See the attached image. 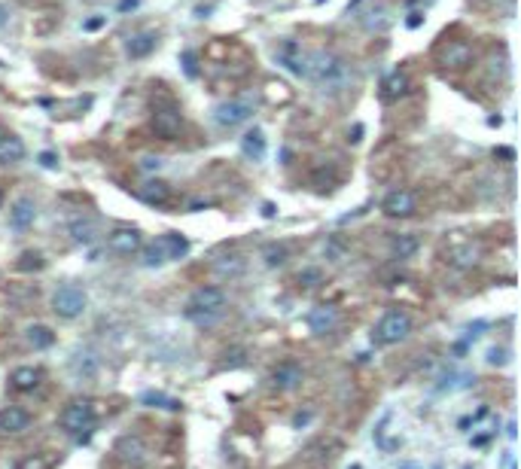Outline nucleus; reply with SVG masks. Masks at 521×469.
<instances>
[{
	"instance_id": "obj_11",
	"label": "nucleus",
	"mask_w": 521,
	"mask_h": 469,
	"mask_svg": "<svg viewBox=\"0 0 521 469\" xmlns=\"http://www.w3.org/2000/svg\"><path fill=\"white\" fill-rule=\"evenodd\" d=\"M308 326H311V333H317V335L333 333V329L338 326V308L335 305H317V308H311Z\"/></svg>"
},
{
	"instance_id": "obj_6",
	"label": "nucleus",
	"mask_w": 521,
	"mask_h": 469,
	"mask_svg": "<svg viewBox=\"0 0 521 469\" xmlns=\"http://www.w3.org/2000/svg\"><path fill=\"white\" fill-rule=\"evenodd\" d=\"M250 116H253V104L247 98H232L214 107V122L219 128H235V125L247 122Z\"/></svg>"
},
{
	"instance_id": "obj_37",
	"label": "nucleus",
	"mask_w": 521,
	"mask_h": 469,
	"mask_svg": "<svg viewBox=\"0 0 521 469\" xmlns=\"http://www.w3.org/2000/svg\"><path fill=\"white\" fill-rule=\"evenodd\" d=\"M37 159H40L43 168H55V165H58V159H55V153H40Z\"/></svg>"
},
{
	"instance_id": "obj_8",
	"label": "nucleus",
	"mask_w": 521,
	"mask_h": 469,
	"mask_svg": "<svg viewBox=\"0 0 521 469\" xmlns=\"http://www.w3.org/2000/svg\"><path fill=\"white\" fill-rule=\"evenodd\" d=\"M141 232L137 229H116L113 235L107 238V250L110 253H119V256H131L141 250Z\"/></svg>"
},
{
	"instance_id": "obj_20",
	"label": "nucleus",
	"mask_w": 521,
	"mask_h": 469,
	"mask_svg": "<svg viewBox=\"0 0 521 469\" xmlns=\"http://www.w3.org/2000/svg\"><path fill=\"white\" fill-rule=\"evenodd\" d=\"M116 454L122 457L125 463H131V466H141V463H143V442H141V439H137V436H125L122 442H119Z\"/></svg>"
},
{
	"instance_id": "obj_14",
	"label": "nucleus",
	"mask_w": 521,
	"mask_h": 469,
	"mask_svg": "<svg viewBox=\"0 0 521 469\" xmlns=\"http://www.w3.org/2000/svg\"><path fill=\"white\" fill-rule=\"evenodd\" d=\"M442 64L445 68H454V70H463L466 64H472V46L463 40L448 43V49L442 52Z\"/></svg>"
},
{
	"instance_id": "obj_19",
	"label": "nucleus",
	"mask_w": 521,
	"mask_h": 469,
	"mask_svg": "<svg viewBox=\"0 0 521 469\" xmlns=\"http://www.w3.org/2000/svg\"><path fill=\"white\" fill-rule=\"evenodd\" d=\"M244 269H247V262H244V256H238V253H226L214 262V271L219 278H238V274H244Z\"/></svg>"
},
{
	"instance_id": "obj_5",
	"label": "nucleus",
	"mask_w": 521,
	"mask_h": 469,
	"mask_svg": "<svg viewBox=\"0 0 521 469\" xmlns=\"http://www.w3.org/2000/svg\"><path fill=\"white\" fill-rule=\"evenodd\" d=\"M52 311L64 320H73L86 311V293H82L77 283H64V287L55 290L52 296Z\"/></svg>"
},
{
	"instance_id": "obj_32",
	"label": "nucleus",
	"mask_w": 521,
	"mask_h": 469,
	"mask_svg": "<svg viewBox=\"0 0 521 469\" xmlns=\"http://www.w3.org/2000/svg\"><path fill=\"white\" fill-rule=\"evenodd\" d=\"M299 283L305 290H314V287H320V283H323V271L320 269H302L299 271Z\"/></svg>"
},
{
	"instance_id": "obj_31",
	"label": "nucleus",
	"mask_w": 521,
	"mask_h": 469,
	"mask_svg": "<svg viewBox=\"0 0 521 469\" xmlns=\"http://www.w3.org/2000/svg\"><path fill=\"white\" fill-rule=\"evenodd\" d=\"M287 256H290V250L283 244H271L269 250H265V265H269V269H274V265H283V262H287Z\"/></svg>"
},
{
	"instance_id": "obj_27",
	"label": "nucleus",
	"mask_w": 521,
	"mask_h": 469,
	"mask_svg": "<svg viewBox=\"0 0 521 469\" xmlns=\"http://www.w3.org/2000/svg\"><path fill=\"white\" fill-rule=\"evenodd\" d=\"M25 155V143L18 137H4L0 141V162H18Z\"/></svg>"
},
{
	"instance_id": "obj_26",
	"label": "nucleus",
	"mask_w": 521,
	"mask_h": 469,
	"mask_svg": "<svg viewBox=\"0 0 521 469\" xmlns=\"http://www.w3.org/2000/svg\"><path fill=\"white\" fill-rule=\"evenodd\" d=\"M418 247H420L418 235H399L397 241H393V256H397V259H409V256L418 253Z\"/></svg>"
},
{
	"instance_id": "obj_25",
	"label": "nucleus",
	"mask_w": 521,
	"mask_h": 469,
	"mask_svg": "<svg viewBox=\"0 0 521 469\" xmlns=\"http://www.w3.org/2000/svg\"><path fill=\"white\" fill-rule=\"evenodd\" d=\"M363 25H366V31H384V27L390 25L387 9H384V6H369V9H366V15H363Z\"/></svg>"
},
{
	"instance_id": "obj_40",
	"label": "nucleus",
	"mask_w": 521,
	"mask_h": 469,
	"mask_svg": "<svg viewBox=\"0 0 521 469\" xmlns=\"http://www.w3.org/2000/svg\"><path fill=\"white\" fill-rule=\"evenodd\" d=\"M137 4V0H122V4H119V9H131Z\"/></svg>"
},
{
	"instance_id": "obj_29",
	"label": "nucleus",
	"mask_w": 521,
	"mask_h": 469,
	"mask_svg": "<svg viewBox=\"0 0 521 469\" xmlns=\"http://www.w3.org/2000/svg\"><path fill=\"white\" fill-rule=\"evenodd\" d=\"M141 198L150 201V205H165V201H168V186L159 183V180H153V183H146V186L141 189Z\"/></svg>"
},
{
	"instance_id": "obj_38",
	"label": "nucleus",
	"mask_w": 521,
	"mask_h": 469,
	"mask_svg": "<svg viewBox=\"0 0 521 469\" xmlns=\"http://www.w3.org/2000/svg\"><path fill=\"white\" fill-rule=\"evenodd\" d=\"M143 168H146V171H159V168H162V159H159V155H155V159H153V155H146V159H143Z\"/></svg>"
},
{
	"instance_id": "obj_34",
	"label": "nucleus",
	"mask_w": 521,
	"mask_h": 469,
	"mask_svg": "<svg viewBox=\"0 0 521 469\" xmlns=\"http://www.w3.org/2000/svg\"><path fill=\"white\" fill-rule=\"evenodd\" d=\"M18 469H49V461H40V457H27V461L18 463Z\"/></svg>"
},
{
	"instance_id": "obj_18",
	"label": "nucleus",
	"mask_w": 521,
	"mask_h": 469,
	"mask_svg": "<svg viewBox=\"0 0 521 469\" xmlns=\"http://www.w3.org/2000/svg\"><path fill=\"white\" fill-rule=\"evenodd\" d=\"M40 369H34V366H18V369H13V375H9V384H13L15 390H34L37 384H40Z\"/></svg>"
},
{
	"instance_id": "obj_3",
	"label": "nucleus",
	"mask_w": 521,
	"mask_h": 469,
	"mask_svg": "<svg viewBox=\"0 0 521 469\" xmlns=\"http://www.w3.org/2000/svg\"><path fill=\"white\" fill-rule=\"evenodd\" d=\"M61 427L77 439V442H89L91 430H95V409L89 399H73L67 409L61 411Z\"/></svg>"
},
{
	"instance_id": "obj_13",
	"label": "nucleus",
	"mask_w": 521,
	"mask_h": 469,
	"mask_svg": "<svg viewBox=\"0 0 521 469\" xmlns=\"http://www.w3.org/2000/svg\"><path fill=\"white\" fill-rule=\"evenodd\" d=\"M31 427V415H27L25 409L18 406H6L0 411V433H25V430Z\"/></svg>"
},
{
	"instance_id": "obj_15",
	"label": "nucleus",
	"mask_w": 521,
	"mask_h": 469,
	"mask_svg": "<svg viewBox=\"0 0 521 469\" xmlns=\"http://www.w3.org/2000/svg\"><path fill=\"white\" fill-rule=\"evenodd\" d=\"M34 217H37V207H34V198H27V195H22L9 207V226L13 229H27L34 223Z\"/></svg>"
},
{
	"instance_id": "obj_22",
	"label": "nucleus",
	"mask_w": 521,
	"mask_h": 469,
	"mask_svg": "<svg viewBox=\"0 0 521 469\" xmlns=\"http://www.w3.org/2000/svg\"><path fill=\"white\" fill-rule=\"evenodd\" d=\"M241 150H244L247 159H253V162L265 159V134L259 131V128L247 131V134H244V141H241Z\"/></svg>"
},
{
	"instance_id": "obj_21",
	"label": "nucleus",
	"mask_w": 521,
	"mask_h": 469,
	"mask_svg": "<svg viewBox=\"0 0 521 469\" xmlns=\"http://www.w3.org/2000/svg\"><path fill=\"white\" fill-rule=\"evenodd\" d=\"M95 235H98L95 219H89V217L70 219V238H73L77 244H91V241H95Z\"/></svg>"
},
{
	"instance_id": "obj_28",
	"label": "nucleus",
	"mask_w": 521,
	"mask_h": 469,
	"mask_svg": "<svg viewBox=\"0 0 521 469\" xmlns=\"http://www.w3.org/2000/svg\"><path fill=\"white\" fill-rule=\"evenodd\" d=\"M70 369L77 375H82V378H91V375L98 372V356L95 354H77L73 363H70Z\"/></svg>"
},
{
	"instance_id": "obj_23",
	"label": "nucleus",
	"mask_w": 521,
	"mask_h": 469,
	"mask_svg": "<svg viewBox=\"0 0 521 469\" xmlns=\"http://www.w3.org/2000/svg\"><path fill=\"white\" fill-rule=\"evenodd\" d=\"M381 89H384L381 95L387 98V101H393V98H402V95H406V91H409V77H406V73H402V70H393L390 77L381 82Z\"/></svg>"
},
{
	"instance_id": "obj_41",
	"label": "nucleus",
	"mask_w": 521,
	"mask_h": 469,
	"mask_svg": "<svg viewBox=\"0 0 521 469\" xmlns=\"http://www.w3.org/2000/svg\"><path fill=\"white\" fill-rule=\"evenodd\" d=\"M0 201H4V192H0Z\"/></svg>"
},
{
	"instance_id": "obj_39",
	"label": "nucleus",
	"mask_w": 521,
	"mask_h": 469,
	"mask_svg": "<svg viewBox=\"0 0 521 469\" xmlns=\"http://www.w3.org/2000/svg\"><path fill=\"white\" fill-rule=\"evenodd\" d=\"M6 22H9V9H6L4 4H0V27H4Z\"/></svg>"
},
{
	"instance_id": "obj_35",
	"label": "nucleus",
	"mask_w": 521,
	"mask_h": 469,
	"mask_svg": "<svg viewBox=\"0 0 521 469\" xmlns=\"http://www.w3.org/2000/svg\"><path fill=\"white\" fill-rule=\"evenodd\" d=\"M183 68H186L189 77H195L198 68H195V52H183Z\"/></svg>"
},
{
	"instance_id": "obj_7",
	"label": "nucleus",
	"mask_w": 521,
	"mask_h": 469,
	"mask_svg": "<svg viewBox=\"0 0 521 469\" xmlns=\"http://www.w3.org/2000/svg\"><path fill=\"white\" fill-rule=\"evenodd\" d=\"M274 58H278L281 68L290 70L292 77H305V58H308V52L302 49L296 40H283L278 49H274Z\"/></svg>"
},
{
	"instance_id": "obj_17",
	"label": "nucleus",
	"mask_w": 521,
	"mask_h": 469,
	"mask_svg": "<svg viewBox=\"0 0 521 469\" xmlns=\"http://www.w3.org/2000/svg\"><path fill=\"white\" fill-rule=\"evenodd\" d=\"M159 247H162L165 259H183V256L189 253V241H186L183 235H177V232L162 235V238H159Z\"/></svg>"
},
{
	"instance_id": "obj_4",
	"label": "nucleus",
	"mask_w": 521,
	"mask_h": 469,
	"mask_svg": "<svg viewBox=\"0 0 521 469\" xmlns=\"http://www.w3.org/2000/svg\"><path fill=\"white\" fill-rule=\"evenodd\" d=\"M409 333H411V317L402 308H393L378 320V326H375L372 335H375L378 345H399V342L409 338Z\"/></svg>"
},
{
	"instance_id": "obj_10",
	"label": "nucleus",
	"mask_w": 521,
	"mask_h": 469,
	"mask_svg": "<svg viewBox=\"0 0 521 469\" xmlns=\"http://www.w3.org/2000/svg\"><path fill=\"white\" fill-rule=\"evenodd\" d=\"M271 384H274V390H296L302 384V366L292 360L278 363L271 372Z\"/></svg>"
},
{
	"instance_id": "obj_33",
	"label": "nucleus",
	"mask_w": 521,
	"mask_h": 469,
	"mask_svg": "<svg viewBox=\"0 0 521 469\" xmlns=\"http://www.w3.org/2000/svg\"><path fill=\"white\" fill-rule=\"evenodd\" d=\"M162 262H165V253H162L159 241H153V244L143 250V265H150V269H153V265H162Z\"/></svg>"
},
{
	"instance_id": "obj_9",
	"label": "nucleus",
	"mask_w": 521,
	"mask_h": 469,
	"mask_svg": "<svg viewBox=\"0 0 521 469\" xmlns=\"http://www.w3.org/2000/svg\"><path fill=\"white\" fill-rule=\"evenodd\" d=\"M384 214L393 217V219H402V217H411L415 214V195H411L409 189H393L387 192V198H384Z\"/></svg>"
},
{
	"instance_id": "obj_16",
	"label": "nucleus",
	"mask_w": 521,
	"mask_h": 469,
	"mask_svg": "<svg viewBox=\"0 0 521 469\" xmlns=\"http://www.w3.org/2000/svg\"><path fill=\"white\" fill-rule=\"evenodd\" d=\"M155 37L153 31H141V34H134V37H128V43H125V52L131 55V58H146L153 49H155Z\"/></svg>"
},
{
	"instance_id": "obj_24",
	"label": "nucleus",
	"mask_w": 521,
	"mask_h": 469,
	"mask_svg": "<svg viewBox=\"0 0 521 469\" xmlns=\"http://www.w3.org/2000/svg\"><path fill=\"white\" fill-rule=\"evenodd\" d=\"M27 342H31L37 351H43V347H52L55 345V333L49 326L37 323V326H27Z\"/></svg>"
},
{
	"instance_id": "obj_12",
	"label": "nucleus",
	"mask_w": 521,
	"mask_h": 469,
	"mask_svg": "<svg viewBox=\"0 0 521 469\" xmlns=\"http://www.w3.org/2000/svg\"><path fill=\"white\" fill-rule=\"evenodd\" d=\"M153 125H155V134L165 137V141H174V137L180 134V113L171 107L165 110H155L153 113Z\"/></svg>"
},
{
	"instance_id": "obj_30",
	"label": "nucleus",
	"mask_w": 521,
	"mask_h": 469,
	"mask_svg": "<svg viewBox=\"0 0 521 469\" xmlns=\"http://www.w3.org/2000/svg\"><path fill=\"white\" fill-rule=\"evenodd\" d=\"M143 402H146V406H153V409H168V411L180 409V402L174 397H165V393H143Z\"/></svg>"
},
{
	"instance_id": "obj_2",
	"label": "nucleus",
	"mask_w": 521,
	"mask_h": 469,
	"mask_svg": "<svg viewBox=\"0 0 521 469\" xmlns=\"http://www.w3.org/2000/svg\"><path fill=\"white\" fill-rule=\"evenodd\" d=\"M226 311V293L219 287H198L189 296L186 305V317L198 326H214Z\"/></svg>"
},
{
	"instance_id": "obj_36",
	"label": "nucleus",
	"mask_w": 521,
	"mask_h": 469,
	"mask_svg": "<svg viewBox=\"0 0 521 469\" xmlns=\"http://www.w3.org/2000/svg\"><path fill=\"white\" fill-rule=\"evenodd\" d=\"M22 259H25V262H22V269H40V265H43V262H40V256H37V253H25Z\"/></svg>"
},
{
	"instance_id": "obj_1",
	"label": "nucleus",
	"mask_w": 521,
	"mask_h": 469,
	"mask_svg": "<svg viewBox=\"0 0 521 469\" xmlns=\"http://www.w3.org/2000/svg\"><path fill=\"white\" fill-rule=\"evenodd\" d=\"M305 79H314L317 86H342L347 79V64L329 49H314L305 58Z\"/></svg>"
}]
</instances>
